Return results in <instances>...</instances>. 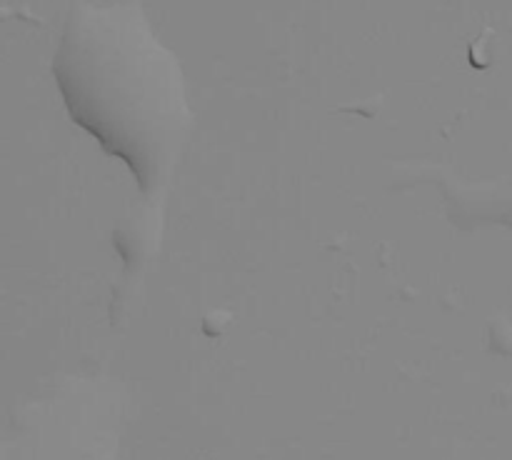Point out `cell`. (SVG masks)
I'll list each match as a JSON object with an SVG mask.
<instances>
[{
    "mask_svg": "<svg viewBox=\"0 0 512 460\" xmlns=\"http://www.w3.org/2000/svg\"><path fill=\"white\" fill-rule=\"evenodd\" d=\"M55 80L80 128L133 170L148 203L168 185L190 128L180 60L135 0H78L55 53Z\"/></svg>",
    "mask_w": 512,
    "mask_h": 460,
    "instance_id": "cell-1",
    "label": "cell"
}]
</instances>
